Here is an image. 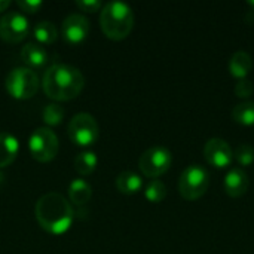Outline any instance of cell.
<instances>
[{
	"mask_svg": "<svg viewBox=\"0 0 254 254\" xmlns=\"http://www.w3.org/2000/svg\"><path fill=\"white\" fill-rule=\"evenodd\" d=\"M143 186L141 177L134 171H124L116 177V189L124 195H134Z\"/></svg>",
	"mask_w": 254,
	"mask_h": 254,
	"instance_id": "e0dca14e",
	"label": "cell"
},
{
	"mask_svg": "<svg viewBox=\"0 0 254 254\" xmlns=\"http://www.w3.org/2000/svg\"><path fill=\"white\" fill-rule=\"evenodd\" d=\"M204 156H205V161L211 167L226 168L231 165V162L234 159V152H232L231 146L228 144V141H225L223 138L214 137L205 143Z\"/></svg>",
	"mask_w": 254,
	"mask_h": 254,
	"instance_id": "8fae6325",
	"label": "cell"
},
{
	"mask_svg": "<svg viewBox=\"0 0 254 254\" xmlns=\"http://www.w3.org/2000/svg\"><path fill=\"white\" fill-rule=\"evenodd\" d=\"M234 158L243 167L252 165L254 162V149L250 144H240L234 152Z\"/></svg>",
	"mask_w": 254,
	"mask_h": 254,
	"instance_id": "603a6c76",
	"label": "cell"
},
{
	"mask_svg": "<svg viewBox=\"0 0 254 254\" xmlns=\"http://www.w3.org/2000/svg\"><path fill=\"white\" fill-rule=\"evenodd\" d=\"M98 124L89 113H77L68 122V137L77 146H91L98 138Z\"/></svg>",
	"mask_w": 254,
	"mask_h": 254,
	"instance_id": "ba28073f",
	"label": "cell"
},
{
	"mask_svg": "<svg viewBox=\"0 0 254 254\" xmlns=\"http://www.w3.org/2000/svg\"><path fill=\"white\" fill-rule=\"evenodd\" d=\"M85 86V77L79 68L68 64H52L46 68L42 88L48 98L54 101L74 100Z\"/></svg>",
	"mask_w": 254,
	"mask_h": 254,
	"instance_id": "6da1fadb",
	"label": "cell"
},
{
	"mask_svg": "<svg viewBox=\"0 0 254 254\" xmlns=\"http://www.w3.org/2000/svg\"><path fill=\"white\" fill-rule=\"evenodd\" d=\"M92 196V188L83 179H76L68 185V198L74 205H85Z\"/></svg>",
	"mask_w": 254,
	"mask_h": 254,
	"instance_id": "2e32d148",
	"label": "cell"
},
{
	"mask_svg": "<svg viewBox=\"0 0 254 254\" xmlns=\"http://www.w3.org/2000/svg\"><path fill=\"white\" fill-rule=\"evenodd\" d=\"M232 119L244 127L254 125V101H243L232 109Z\"/></svg>",
	"mask_w": 254,
	"mask_h": 254,
	"instance_id": "d6986e66",
	"label": "cell"
},
{
	"mask_svg": "<svg viewBox=\"0 0 254 254\" xmlns=\"http://www.w3.org/2000/svg\"><path fill=\"white\" fill-rule=\"evenodd\" d=\"M64 109L60 106V104H48L45 106L43 109V113H42V118H43V122L48 125V127H57L63 122L64 119Z\"/></svg>",
	"mask_w": 254,
	"mask_h": 254,
	"instance_id": "7402d4cb",
	"label": "cell"
},
{
	"mask_svg": "<svg viewBox=\"0 0 254 254\" xmlns=\"http://www.w3.org/2000/svg\"><path fill=\"white\" fill-rule=\"evenodd\" d=\"M249 6H250V7H253V9H254V1H249Z\"/></svg>",
	"mask_w": 254,
	"mask_h": 254,
	"instance_id": "83f0119b",
	"label": "cell"
},
{
	"mask_svg": "<svg viewBox=\"0 0 254 254\" xmlns=\"http://www.w3.org/2000/svg\"><path fill=\"white\" fill-rule=\"evenodd\" d=\"M144 196L147 201L153 202V204H158V202H162L167 196V186L164 185V182L158 180V179H153L152 182H149V185L146 186L144 189Z\"/></svg>",
	"mask_w": 254,
	"mask_h": 254,
	"instance_id": "44dd1931",
	"label": "cell"
},
{
	"mask_svg": "<svg viewBox=\"0 0 254 254\" xmlns=\"http://www.w3.org/2000/svg\"><path fill=\"white\" fill-rule=\"evenodd\" d=\"M234 92H235V95L238 98H249L254 92L253 83L249 79H241V80L237 82V85L234 88Z\"/></svg>",
	"mask_w": 254,
	"mask_h": 254,
	"instance_id": "cb8c5ba5",
	"label": "cell"
},
{
	"mask_svg": "<svg viewBox=\"0 0 254 254\" xmlns=\"http://www.w3.org/2000/svg\"><path fill=\"white\" fill-rule=\"evenodd\" d=\"M19 152V143L16 137L7 132H0V168L12 164Z\"/></svg>",
	"mask_w": 254,
	"mask_h": 254,
	"instance_id": "5bb4252c",
	"label": "cell"
},
{
	"mask_svg": "<svg viewBox=\"0 0 254 254\" xmlns=\"http://www.w3.org/2000/svg\"><path fill=\"white\" fill-rule=\"evenodd\" d=\"M28 149H30L33 159L45 164V162L52 161L57 156L60 143H58L55 132L45 127V128H37L36 131H33L28 140Z\"/></svg>",
	"mask_w": 254,
	"mask_h": 254,
	"instance_id": "8992f818",
	"label": "cell"
},
{
	"mask_svg": "<svg viewBox=\"0 0 254 254\" xmlns=\"http://www.w3.org/2000/svg\"><path fill=\"white\" fill-rule=\"evenodd\" d=\"M210 188V174L202 165H189L180 174L179 190L186 201H196Z\"/></svg>",
	"mask_w": 254,
	"mask_h": 254,
	"instance_id": "277c9868",
	"label": "cell"
},
{
	"mask_svg": "<svg viewBox=\"0 0 254 254\" xmlns=\"http://www.w3.org/2000/svg\"><path fill=\"white\" fill-rule=\"evenodd\" d=\"M21 58L27 64V68L34 71V70H40V68L46 67L49 55L42 45L27 43V45H24V48L21 51Z\"/></svg>",
	"mask_w": 254,
	"mask_h": 254,
	"instance_id": "4fadbf2b",
	"label": "cell"
},
{
	"mask_svg": "<svg viewBox=\"0 0 254 254\" xmlns=\"http://www.w3.org/2000/svg\"><path fill=\"white\" fill-rule=\"evenodd\" d=\"M33 36L36 37L39 45H51L57 40L58 37V30L57 27L49 22V21H42L39 24H36L34 30H33Z\"/></svg>",
	"mask_w": 254,
	"mask_h": 254,
	"instance_id": "ac0fdd59",
	"label": "cell"
},
{
	"mask_svg": "<svg viewBox=\"0 0 254 254\" xmlns=\"http://www.w3.org/2000/svg\"><path fill=\"white\" fill-rule=\"evenodd\" d=\"M89 21L83 13H70L61 25L63 39L70 45L82 43L89 34Z\"/></svg>",
	"mask_w": 254,
	"mask_h": 254,
	"instance_id": "30bf717a",
	"label": "cell"
},
{
	"mask_svg": "<svg viewBox=\"0 0 254 254\" xmlns=\"http://www.w3.org/2000/svg\"><path fill=\"white\" fill-rule=\"evenodd\" d=\"M39 76L27 67L13 68L6 76V91L16 100H28L39 91Z\"/></svg>",
	"mask_w": 254,
	"mask_h": 254,
	"instance_id": "5b68a950",
	"label": "cell"
},
{
	"mask_svg": "<svg viewBox=\"0 0 254 254\" xmlns=\"http://www.w3.org/2000/svg\"><path fill=\"white\" fill-rule=\"evenodd\" d=\"M9 6H10V1H7V0H0V12H4Z\"/></svg>",
	"mask_w": 254,
	"mask_h": 254,
	"instance_id": "4316f807",
	"label": "cell"
},
{
	"mask_svg": "<svg viewBox=\"0 0 254 254\" xmlns=\"http://www.w3.org/2000/svg\"><path fill=\"white\" fill-rule=\"evenodd\" d=\"M250 180L243 168H232L225 177V192L231 198H240L246 195Z\"/></svg>",
	"mask_w": 254,
	"mask_h": 254,
	"instance_id": "7c38bea8",
	"label": "cell"
},
{
	"mask_svg": "<svg viewBox=\"0 0 254 254\" xmlns=\"http://www.w3.org/2000/svg\"><path fill=\"white\" fill-rule=\"evenodd\" d=\"M76 6L80 9V12H86V13H94L103 7L100 0H77Z\"/></svg>",
	"mask_w": 254,
	"mask_h": 254,
	"instance_id": "d4e9b609",
	"label": "cell"
},
{
	"mask_svg": "<svg viewBox=\"0 0 254 254\" xmlns=\"http://www.w3.org/2000/svg\"><path fill=\"white\" fill-rule=\"evenodd\" d=\"M34 214L42 229L52 235L67 232L73 222V208L70 202L57 192H49L40 196L36 202Z\"/></svg>",
	"mask_w": 254,
	"mask_h": 254,
	"instance_id": "7a4b0ae2",
	"label": "cell"
},
{
	"mask_svg": "<svg viewBox=\"0 0 254 254\" xmlns=\"http://www.w3.org/2000/svg\"><path fill=\"white\" fill-rule=\"evenodd\" d=\"M30 30L28 19L21 12H7L0 18V39L7 43L22 42Z\"/></svg>",
	"mask_w": 254,
	"mask_h": 254,
	"instance_id": "9c48e42d",
	"label": "cell"
},
{
	"mask_svg": "<svg viewBox=\"0 0 254 254\" xmlns=\"http://www.w3.org/2000/svg\"><path fill=\"white\" fill-rule=\"evenodd\" d=\"M252 67H253V60L244 51L235 52L229 60V73L235 79H240V80L246 79V76L252 71Z\"/></svg>",
	"mask_w": 254,
	"mask_h": 254,
	"instance_id": "9a60e30c",
	"label": "cell"
},
{
	"mask_svg": "<svg viewBox=\"0 0 254 254\" xmlns=\"http://www.w3.org/2000/svg\"><path fill=\"white\" fill-rule=\"evenodd\" d=\"M173 164V155L167 147L155 146L143 152V155L138 159V168L140 171L149 177L156 179L162 174H165Z\"/></svg>",
	"mask_w": 254,
	"mask_h": 254,
	"instance_id": "52a82bcc",
	"label": "cell"
},
{
	"mask_svg": "<svg viewBox=\"0 0 254 254\" xmlns=\"http://www.w3.org/2000/svg\"><path fill=\"white\" fill-rule=\"evenodd\" d=\"M18 6L21 10H24L27 13H36L43 6V3L40 0H19Z\"/></svg>",
	"mask_w": 254,
	"mask_h": 254,
	"instance_id": "484cf974",
	"label": "cell"
},
{
	"mask_svg": "<svg viewBox=\"0 0 254 254\" xmlns=\"http://www.w3.org/2000/svg\"><path fill=\"white\" fill-rule=\"evenodd\" d=\"M100 25L109 39L122 40L134 27V12L124 1H109L101 9Z\"/></svg>",
	"mask_w": 254,
	"mask_h": 254,
	"instance_id": "3957f363",
	"label": "cell"
},
{
	"mask_svg": "<svg viewBox=\"0 0 254 254\" xmlns=\"http://www.w3.org/2000/svg\"><path fill=\"white\" fill-rule=\"evenodd\" d=\"M98 158L94 152H82L74 158V170L80 176H89L95 171Z\"/></svg>",
	"mask_w": 254,
	"mask_h": 254,
	"instance_id": "ffe728a7",
	"label": "cell"
}]
</instances>
